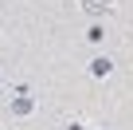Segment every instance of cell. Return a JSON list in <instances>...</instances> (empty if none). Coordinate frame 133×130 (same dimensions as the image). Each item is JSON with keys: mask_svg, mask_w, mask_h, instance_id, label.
Returning <instances> with one entry per match:
<instances>
[{"mask_svg": "<svg viewBox=\"0 0 133 130\" xmlns=\"http://www.w3.org/2000/svg\"><path fill=\"white\" fill-rule=\"evenodd\" d=\"M90 71H94V75H106V71H110V59H98V63H94Z\"/></svg>", "mask_w": 133, "mask_h": 130, "instance_id": "6da1fadb", "label": "cell"}]
</instances>
